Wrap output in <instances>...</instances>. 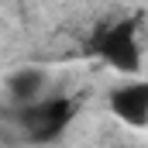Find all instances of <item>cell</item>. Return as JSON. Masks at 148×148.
<instances>
[{
	"instance_id": "2",
	"label": "cell",
	"mask_w": 148,
	"mask_h": 148,
	"mask_svg": "<svg viewBox=\"0 0 148 148\" xmlns=\"http://www.w3.org/2000/svg\"><path fill=\"white\" fill-rule=\"evenodd\" d=\"M100 55L110 66H117L121 73H138L141 52H138V41H134V24L121 21V24H114L110 31H103L100 35Z\"/></svg>"
},
{
	"instance_id": "1",
	"label": "cell",
	"mask_w": 148,
	"mask_h": 148,
	"mask_svg": "<svg viewBox=\"0 0 148 148\" xmlns=\"http://www.w3.org/2000/svg\"><path fill=\"white\" fill-rule=\"evenodd\" d=\"M73 114H76L73 100H66V97H55V100H45V103L28 107L21 117H24V127H28L31 141H52L55 134H62V131L69 127Z\"/></svg>"
},
{
	"instance_id": "4",
	"label": "cell",
	"mask_w": 148,
	"mask_h": 148,
	"mask_svg": "<svg viewBox=\"0 0 148 148\" xmlns=\"http://www.w3.org/2000/svg\"><path fill=\"white\" fill-rule=\"evenodd\" d=\"M41 83H45L41 69H21V73L10 76L7 90L14 93V100H35V93L41 90Z\"/></svg>"
},
{
	"instance_id": "3",
	"label": "cell",
	"mask_w": 148,
	"mask_h": 148,
	"mask_svg": "<svg viewBox=\"0 0 148 148\" xmlns=\"http://www.w3.org/2000/svg\"><path fill=\"white\" fill-rule=\"evenodd\" d=\"M110 110L127 124H148V83H131L110 93Z\"/></svg>"
}]
</instances>
